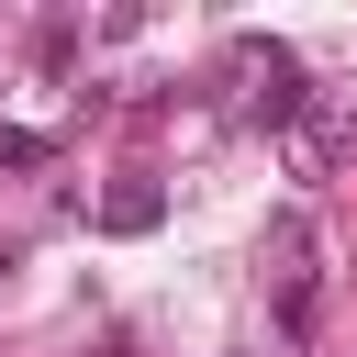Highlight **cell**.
Masks as SVG:
<instances>
[{
  "mask_svg": "<svg viewBox=\"0 0 357 357\" xmlns=\"http://www.w3.org/2000/svg\"><path fill=\"white\" fill-rule=\"evenodd\" d=\"M45 156H56L45 134H22V123H0V167H45Z\"/></svg>",
  "mask_w": 357,
  "mask_h": 357,
  "instance_id": "cell-2",
  "label": "cell"
},
{
  "mask_svg": "<svg viewBox=\"0 0 357 357\" xmlns=\"http://www.w3.org/2000/svg\"><path fill=\"white\" fill-rule=\"evenodd\" d=\"M156 212H167V201H156V178H123V190L100 201V223H112V234H145Z\"/></svg>",
  "mask_w": 357,
  "mask_h": 357,
  "instance_id": "cell-1",
  "label": "cell"
}]
</instances>
